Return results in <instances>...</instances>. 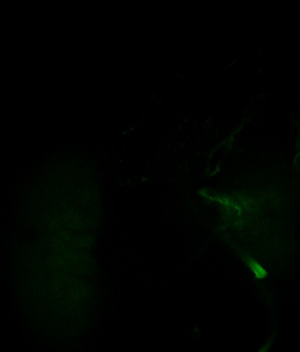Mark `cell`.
<instances>
[{
    "instance_id": "obj_1",
    "label": "cell",
    "mask_w": 300,
    "mask_h": 352,
    "mask_svg": "<svg viewBox=\"0 0 300 352\" xmlns=\"http://www.w3.org/2000/svg\"><path fill=\"white\" fill-rule=\"evenodd\" d=\"M248 263L249 267L258 278H264L267 275L266 271L257 262L253 260H248Z\"/></svg>"
}]
</instances>
